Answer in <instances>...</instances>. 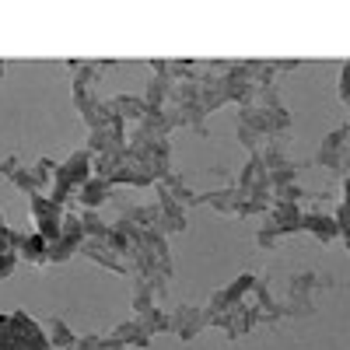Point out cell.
Returning a JSON list of instances; mask_svg holds the SVG:
<instances>
[{
  "label": "cell",
  "instance_id": "1",
  "mask_svg": "<svg viewBox=\"0 0 350 350\" xmlns=\"http://www.w3.org/2000/svg\"><path fill=\"white\" fill-rule=\"evenodd\" d=\"M0 350H49L46 329L25 312L0 315Z\"/></svg>",
  "mask_w": 350,
  "mask_h": 350
},
{
  "label": "cell",
  "instance_id": "8",
  "mask_svg": "<svg viewBox=\"0 0 350 350\" xmlns=\"http://www.w3.org/2000/svg\"><path fill=\"white\" fill-rule=\"evenodd\" d=\"M14 259H28L36 262V267H42L46 262V239L39 235H21V231H14Z\"/></svg>",
  "mask_w": 350,
  "mask_h": 350
},
{
  "label": "cell",
  "instance_id": "7",
  "mask_svg": "<svg viewBox=\"0 0 350 350\" xmlns=\"http://www.w3.org/2000/svg\"><path fill=\"white\" fill-rule=\"evenodd\" d=\"M112 196V183H105V179H88L81 189H77V200H70L74 207H81V211H95V207H102V203Z\"/></svg>",
  "mask_w": 350,
  "mask_h": 350
},
{
  "label": "cell",
  "instance_id": "17",
  "mask_svg": "<svg viewBox=\"0 0 350 350\" xmlns=\"http://www.w3.org/2000/svg\"><path fill=\"white\" fill-rule=\"evenodd\" d=\"M280 239H284V235H280V231H277L273 224H267V228L259 231V245H262V249H273V245H277Z\"/></svg>",
  "mask_w": 350,
  "mask_h": 350
},
{
  "label": "cell",
  "instance_id": "11",
  "mask_svg": "<svg viewBox=\"0 0 350 350\" xmlns=\"http://www.w3.org/2000/svg\"><path fill=\"white\" fill-rule=\"evenodd\" d=\"M196 203H207L217 214H239V189L228 186V189H214V193H203L196 196Z\"/></svg>",
  "mask_w": 350,
  "mask_h": 350
},
{
  "label": "cell",
  "instance_id": "5",
  "mask_svg": "<svg viewBox=\"0 0 350 350\" xmlns=\"http://www.w3.org/2000/svg\"><path fill=\"white\" fill-rule=\"evenodd\" d=\"M203 326H207V315H203V308L179 305L175 312H168V333H175L179 340H193Z\"/></svg>",
  "mask_w": 350,
  "mask_h": 350
},
{
  "label": "cell",
  "instance_id": "21",
  "mask_svg": "<svg viewBox=\"0 0 350 350\" xmlns=\"http://www.w3.org/2000/svg\"><path fill=\"white\" fill-rule=\"evenodd\" d=\"M14 256H0V280H4V277H11V270H14Z\"/></svg>",
  "mask_w": 350,
  "mask_h": 350
},
{
  "label": "cell",
  "instance_id": "22",
  "mask_svg": "<svg viewBox=\"0 0 350 350\" xmlns=\"http://www.w3.org/2000/svg\"><path fill=\"white\" fill-rule=\"evenodd\" d=\"M0 74H4V64H0Z\"/></svg>",
  "mask_w": 350,
  "mask_h": 350
},
{
  "label": "cell",
  "instance_id": "10",
  "mask_svg": "<svg viewBox=\"0 0 350 350\" xmlns=\"http://www.w3.org/2000/svg\"><path fill=\"white\" fill-rule=\"evenodd\" d=\"M270 224L280 231V235L298 231V228H301V211H298V203H273V207H270Z\"/></svg>",
  "mask_w": 350,
  "mask_h": 350
},
{
  "label": "cell",
  "instance_id": "6",
  "mask_svg": "<svg viewBox=\"0 0 350 350\" xmlns=\"http://www.w3.org/2000/svg\"><path fill=\"white\" fill-rule=\"evenodd\" d=\"M151 343V336L144 333V326L140 323H120L109 336H102V350H126V347H148Z\"/></svg>",
  "mask_w": 350,
  "mask_h": 350
},
{
  "label": "cell",
  "instance_id": "2",
  "mask_svg": "<svg viewBox=\"0 0 350 350\" xmlns=\"http://www.w3.org/2000/svg\"><path fill=\"white\" fill-rule=\"evenodd\" d=\"M88 175H92V154L88 151H77L70 154L64 165H56V175H53V193L49 200L56 203V207H67V203L74 200V193L88 183Z\"/></svg>",
  "mask_w": 350,
  "mask_h": 350
},
{
  "label": "cell",
  "instance_id": "9",
  "mask_svg": "<svg viewBox=\"0 0 350 350\" xmlns=\"http://www.w3.org/2000/svg\"><path fill=\"white\" fill-rule=\"evenodd\" d=\"M343 161H347V130L340 126L336 133H329L326 140H323V148H319V165H326V168H343Z\"/></svg>",
  "mask_w": 350,
  "mask_h": 350
},
{
  "label": "cell",
  "instance_id": "15",
  "mask_svg": "<svg viewBox=\"0 0 350 350\" xmlns=\"http://www.w3.org/2000/svg\"><path fill=\"white\" fill-rule=\"evenodd\" d=\"M46 340H49L56 350H70L77 336L70 333V326L64 323V319H53V323H49V329H46Z\"/></svg>",
  "mask_w": 350,
  "mask_h": 350
},
{
  "label": "cell",
  "instance_id": "18",
  "mask_svg": "<svg viewBox=\"0 0 350 350\" xmlns=\"http://www.w3.org/2000/svg\"><path fill=\"white\" fill-rule=\"evenodd\" d=\"M0 256H14V231L0 224Z\"/></svg>",
  "mask_w": 350,
  "mask_h": 350
},
{
  "label": "cell",
  "instance_id": "12",
  "mask_svg": "<svg viewBox=\"0 0 350 350\" xmlns=\"http://www.w3.org/2000/svg\"><path fill=\"white\" fill-rule=\"evenodd\" d=\"M105 109L112 112V116H120V120L126 123V120H144V112H148V105H144V98H133V95H120V98H112V102H105Z\"/></svg>",
  "mask_w": 350,
  "mask_h": 350
},
{
  "label": "cell",
  "instance_id": "14",
  "mask_svg": "<svg viewBox=\"0 0 350 350\" xmlns=\"http://www.w3.org/2000/svg\"><path fill=\"white\" fill-rule=\"evenodd\" d=\"M77 249H81V239L60 235L56 242H46V262H64V259H70Z\"/></svg>",
  "mask_w": 350,
  "mask_h": 350
},
{
  "label": "cell",
  "instance_id": "23",
  "mask_svg": "<svg viewBox=\"0 0 350 350\" xmlns=\"http://www.w3.org/2000/svg\"><path fill=\"white\" fill-rule=\"evenodd\" d=\"M70 350H74V347H70Z\"/></svg>",
  "mask_w": 350,
  "mask_h": 350
},
{
  "label": "cell",
  "instance_id": "16",
  "mask_svg": "<svg viewBox=\"0 0 350 350\" xmlns=\"http://www.w3.org/2000/svg\"><path fill=\"white\" fill-rule=\"evenodd\" d=\"M77 217H81V235L84 239H105V221L98 217V211H77Z\"/></svg>",
  "mask_w": 350,
  "mask_h": 350
},
{
  "label": "cell",
  "instance_id": "13",
  "mask_svg": "<svg viewBox=\"0 0 350 350\" xmlns=\"http://www.w3.org/2000/svg\"><path fill=\"white\" fill-rule=\"evenodd\" d=\"M301 228L305 231H312V235H319L323 242H333L336 235H340V228H336V221L333 217H326V214H301Z\"/></svg>",
  "mask_w": 350,
  "mask_h": 350
},
{
  "label": "cell",
  "instance_id": "20",
  "mask_svg": "<svg viewBox=\"0 0 350 350\" xmlns=\"http://www.w3.org/2000/svg\"><path fill=\"white\" fill-rule=\"evenodd\" d=\"M18 168H21V161L11 154V158H4V161H0V172H4L8 175V179H14V175H18Z\"/></svg>",
  "mask_w": 350,
  "mask_h": 350
},
{
  "label": "cell",
  "instance_id": "3",
  "mask_svg": "<svg viewBox=\"0 0 350 350\" xmlns=\"http://www.w3.org/2000/svg\"><path fill=\"white\" fill-rule=\"evenodd\" d=\"M315 287H319V277L315 273H295L287 280V305H284V315H312L315 312Z\"/></svg>",
  "mask_w": 350,
  "mask_h": 350
},
{
  "label": "cell",
  "instance_id": "4",
  "mask_svg": "<svg viewBox=\"0 0 350 350\" xmlns=\"http://www.w3.org/2000/svg\"><path fill=\"white\" fill-rule=\"evenodd\" d=\"M32 217L39 224V235L46 242L60 239V228H64V207H56L49 196H32Z\"/></svg>",
  "mask_w": 350,
  "mask_h": 350
},
{
  "label": "cell",
  "instance_id": "19",
  "mask_svg": "<svg viewBox=\"0 0 350 350\" xmlns=\"http://www.w3.org/2000/svg\"><path fill=\"white\" fill-rule=\"evenodd\" d=\"M74 350H102V336H81L74 340Z\"/></svg>",
  "mask_w": 350,
  "mask_h": 350
}]
</instances>
